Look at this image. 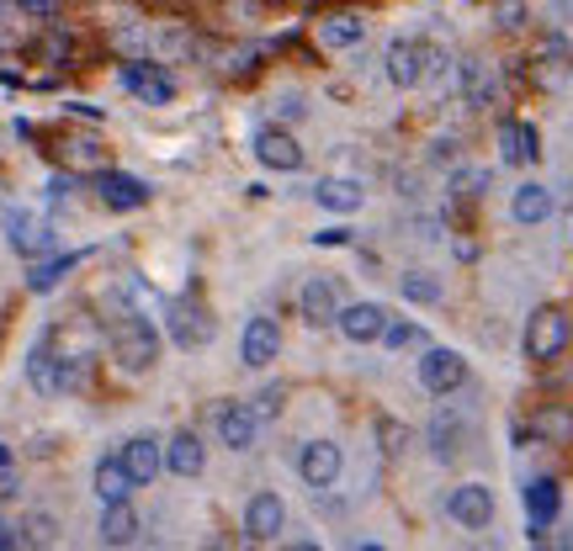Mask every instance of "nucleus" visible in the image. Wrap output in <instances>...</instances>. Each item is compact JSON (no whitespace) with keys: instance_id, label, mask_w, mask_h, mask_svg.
Instances as JSON below:
<instances>
[{"instance_id":"obj_1","label":"nucleus","mask_w":573,"mask_h":551,"mask_svg":"<svg viewBox=\"0 0 573 551\" xmlns=\"http://www.w3.org/2000/svg\"><path fill=\"white\" fill-rule=\"evenodd\" d=\"M107 345H112V360L123 366V371H149L155 366V355H160V340H155V323L138 314H127L118 308L112 323H107Z\"/></svg>"},{"instance_id":"obj_2","label":"nucleus","mask_w":573,"mask_h":551,"mask_svg":"<svg viewBox=\"0 0 573 551\" xmlns=\"http://www.w3.org/2000/svg\"><path fill=\"white\" fill-rule=\"evenodd\" d=\"M164 329H170V340H175L181 351H203V345H212V334H218L207 303H197V297H175V303L164 308Z\"/></svg>"},{"instance_id":"obj_3","label":"nucleus","mask_w":573,"mask_h":551,"mask_svg":"<svg viewBox=\"0 0 573 551\" xmlns=\"http://www.w3.org/2000/svg\"><path fill=\"white\" fill-rule=\"evenodd\" d=\"M388 79L399 85V90H410V85H419L425 75H436L441 70V48H430V42H414V38H399L393 48H388Z\"/></svg>"},{"instance_id":"obj_4","label":"nucleus","mask_w":573,"mask_h":551,"mask_svg":"<svg viewBox=\"0 0 573 551\" xmlns=\"http://www.w3.org/2000/svg\"><path fill=\"white\" fill-rule=\"evenodd\" d=\"M573 340V318L563 308H536L526 323V355L532 360H558Z\"/></svg>"},{"instance_id":"obj_5","label":"nucleus","mask_w":573,"mask_h":551,"mask_svg":"<svg viewBox=\"0 0 573 551\" xmlns=\"http://www.w3.org/2000/svg\"><path fill=\"white\" fill-rule=\"evenodd\" d=\"M123 90L127 96H138V101H149V107L175 101V79L164 75L160 64H149V59H127L123 64Z\"/></svg>"},{"instance_id":"obj_6","label":"nucleus","mask_w":573,"mask_h":551,"mask_svg":"<svg viewBox=\"0 0 573 551\" xmlns=\"http://www.w3.org/2000/svg\"><path fill=\"white\" fill-rule=\"evenodd\" d=\"M467 382V360L456 351H425V360H419V388L425 393H436V397H447L456 393Z\"/></svg>"},{"instance_id":"obj_7","label":"nucleus","mask_w":573,"mask_h":551,"mask_svg":"<svg viewBox=\"0 0 573 551\" xmlns=\"http://www.w3.org/2000/svg\"><path fill=\"white\" fill-rule=\"evenodd\" d=\"M447 514L462 525V530H489L493 519V493L484 482H462V488H451L447 499Z\"/></svg>"},{"instance_id":"obj_8","label":"nucleus","mask_w":573,"mask_h":551,"mask_svg":"<svg viewBox=\"0 0 573 551\" xmlns=\"http://www.w3.org/2000/svg\"><path fill=\"white\" fill-rule=\"evenodd\" d=\"M282 355V323L277 318H249L240 334V360L245 366H271Z\"/></svg>"},{"instance_id":"obj_9","label":"nucleus","mask_w":573,"mask_h":551,"mask_svg":"<svg viewBox=\"0 0 573 551\" xmlns=\"http://www.w3.org/2000/svg\"><path fill=\"white\" fill-rule=\"evenodd\" d=\"M96 192H101V201H107L112 212H138V207L149 201V186H144L138 175H123V170H101V175H96Z\"/></svg>"},{"instance_id":"obj_10","label":"nucleus","mask_w":573,"mask_h":551,"mask_svg":"<svg viewBox=\"0 0 573 551\" xmlns=\"http://www.w3.org/2000/svg\"><path fill=\"white\" fill-rule=\"evenodd\" d=\"M5 238H11V249H16V255H42V249L53 244L48 223L33 218L27 207H5Z\"/></svg>"},{"instance_id":"obj_11","label":"nucleus","mask_w":573,"mask_h":551,"mask_svg":"<svg viewBox=\"0 0 573 551\" xmlns=\"http://www.w3.org/2000/svg\"><path fill=\"white\" fill-rule=\"evenodd\" d=\"M297 314L308 318L314 329H325L340 318V292H334V281L329 276H314V281H303V292H297Z\"/></svg>"},{"instance_id":"obj_12","label":"nucleus","mask_w":573,"mask_h":551,"mask_svg":"<svg viewBox=\"0 0 573 551\" xmlns=\"http://www.w3.org/2000/svg\"><path fill=\"white\" fill-rule=\"evenodd\" d=\"M255 430H260V414L249 403H218V440L229 451H249L255 445Z\"/></svg>"},{"instance_id":"obj_13","label":"nucleus","mask_w":573,"mask_h":551,"mask_svg":"<svg viewBox=\"0 0 573 551\" xmlns=\"http://www.w3.org/2000/svg\"><path fill=\"white\" fill-rule=\"evenodd\" d=\"M255 159L266 170H303V149H297V138L286 127H260L255 133Z\"/></svg>"},{"instance_id":"obj_14","label":"nucleus","mask_w":573,"mask_h":551,"mask_svg":"<svg viewBox=\"0 0 573 551\" xmlns=\"http://www.w3.org/2000/svg\"><path fill=\"white\" fill-rule=\"evenodd\" d=\"M286 530V504L277 493H255L245 510V536L249 541H277Z\"/></svg>"},{"instance_id":"obj_15","label":"nucleus","mask_w":573,"mask_h":551,"mask_svg":"<svg viewBox=\"0 0 573 551\" xmlns=\"http://www.w3.org/2000/svg\"><path fill=\"white\" fill-rule=\"evenodd\" d=\"M297 473H303L308 488H329L340 477V445L334 440H308L303 456H297Z\"/></svg>"},{"instance_id":"obj_16","label":"nucleus","mask_w":573,"mask_h":551,"mask_svg":"<svg viewBox=\"0 0 573 551\" xmlns=\"http://www.w3.org/2000/svg\"><path fill=\"white\" fill-rule=\"evenodd\" d=\"M340 334L351 340V345H371V340H382V329H388V314L377 308V303H356V308H340Z\"/></svg>"},{"instance_id":"obj_17","label":"nucleus","mask_w":573,"mask_h":551,"mask_svg":"<svg viewBox=\"0 0 573 551\" xmlns=\"http://www.w3.org/2000/svg\"><path fill=\"white\" fill-rule=\"evenodd\" d=\"M164 467L175 477H203V467H207V445L197 440L192 430H181V434H170L164 440Z\"/></svg>"},{"instance_id":"obj_18","label":"nucleus","mask_w":573,"mask_h":551,"mask_svg":"<svg viewBox=\"0 0 573 551\" xmlns=\"http://www.w3.org/2000/svg\"><path fill=\"white\" fill-rule=\"evenodd\" d=\"M541 155V138H536L532 122H504L499 127V159L504 164H536Z\"/></svg>"},{"instance_id":"obj_19","label":"nucleus","mask_w":573,"mask_h":551,"mask_svg":"<svg viewBox=\"0 0 573 551\" xmlns=\"http://www.w3.org/2000/svg\"><path fill=\"white\" fill-rule=\"evenodd\" d=\"M123 467L133 473V482H155L160 467H164V445H160V440H149V434L127 440V445H123Z\"/></svg>"},{"instance_id":"obj_20","label":"nucleus","mask_w":573,"mask_h":551,"mask_svg":"<svg viewBox=\"0 0 573 551\" xmlns=\"http://www.w3.org/2000/svg\"><path fill=\"white\" fill-rule=\"evenodd\" d=\"M362 38H367V22L356 11H329L325 22H319V42H325L329 53L334 48H356Z\"/></svg>"},{"instance_id":"obj_21","label":"nucleus","mask_w":573,"mask_h":551,"mask_svg":"<svg viewBox=\"0 0 573 551\" xmlns=\"http://www.w3.org/2000/svg\"><path fill=\"white\" fill-rule=\"evenodd\" d=\"M526 514H532V530H536V541H541V530L558 519V482L552 477H536L532 488H526Z\"/></svg>"},{"instance_id":"obj_22","label":"nucleus","mask_w":573,"mask_h":551,"mask_svg":"<svg viewBox=\"0 0 573 551\" xmlns=\"http://www.w3.org/2000/svg\"><path fill=\"white\" fill-rule=\"evenodd\" d=\"M27 377H33V388H38V393H64V366H59V355H53V340H42L38 351H33Z\"/></svg>"},{"instance_id":"obj_23","label":"nucleus","mask_w":573,"mask_h":551,"mask_svg":"<svg viewBox=\"0 0 573 551\" xmlns=\"http://www.w3.org/2000/svg\"><path fill=\"white\" fill-rule=\"evenodd\" d=\"M138 482H133V473L123 467V456H101L96 462V493L107 499V504H118V499H127Z\"/></svg>"},{"instance_id":"obj_24","label":"nucleus","mask_w":573,"mask_h":551,"mask_svg":"<svg viewBox=\"0 0 573 551\" xmlns=\"http://www.w3.org/2000/svg\"><path fill=\"white\" fill-rule=\"evenodd\" d=\"M510 212H515V223H547L552 218V192L547 186H515V201H510Z\"/></svg>"},{"instance_id":"obj_25","label":"nucleus","mask_w":573,"mask_h":551,"mask_svg":"<svg viewBox=\"0 0 573 551\" xmlns=\"http://www.w3.org/2000/svg\"><path fill=\"white\" fill-rule=\"evenodd\" d=\"M133 536H138V514L127 510V499L107 504V514H101V541H107V547H127Z\"/></svg>"},{"instance_id":"obj_26","label":"nucleus","mask_w":573,"mask_h":551,"mask_svg":"<svg viewBox=\"0 0 573 551\" xmlns=\"http://www.w3.org/2000/svg\"><path fill=\"white\" fill-rule=\"evenodd\" d=\"M532 434L541 440V445H569V440H573V408H558V403H552V408H541V414H536V425H532Z\"/></svg>"},{"instance_id":"obj_27","label":"nucleus","mask_w":573,"mask_h":551,"mask_svg":"<svg viewBox=\"0 0 573 551\" xmlns=\"http://www.w3.org/2000/svg\"><path fill=\"white\" fill-rule=\"evenodd\" d=\"M314 201H319L325 212H356V207H362V186H356V181H319V186H314Z\"/></svg>"},{"instance_id":"obj_28","label":"nucleus","mask_w":573,"mask_h":551,"mask_svg":"<svg viewBox=\"0 0 573 551\" xmlns=\"http://www.w3.org/2000/svg\"><path fill=\"white\" fill-rule=\"evenodd\" d=\"M75 266H81V255H53V260H38L33 276H27V286H33V292H53V286L75 271Z\"/></svg>"},{"instance_id":"obj_29","label":"nucleus","mask_w":573,"mask_h":551,"mask_svg":"<svg viewBox=\"0 0 573 551\" xmlns=\"http://www.w3.org/2000/svg\"><path fill=\"white\" fill-rule=\"evenodd\" d=\"M462 90H467V101H473V107H489V101H493V79H489V70H484L478 59H467V64H462Z\"/></svg>"},{"instance_id":"obj_30","label":"nucleus","mask_w":573,"mask_h":551,"mask_svg":"<svg viewBox=\"0 0 573 551\" xmlns=\"http://www.w3.org/2000/svg\"><path fill=\"white\" fill-rule=\"evenodd\" d=\"M456 440H462V425H456L451 414H436V425H430V451H436L441 462H451V456H456Z\"/></svg>"},{"instance_id":"obj_31","label":"nucleus","mask_w":573,"mask_h":551,"mask_svg":"<svg viewBox=\"0 0 573 551\" xmlns=\"http://www.w3.org/2000/svg\"><path fill=\"white\" fill-rule=\"evenodd\" d=\"M404 297L410 303H441V281H430L425 271H410L404 276Z\"/></svg>"},{"instance_id":"obj_32","label":"nucleus","mask_w":573,"mask_h":551,"mask_svg":"<svg viewBox=\"0 0 573 551\" xmlns=\"http://www.w3.org/2000/svg\"><path fill=\"white\" fill-rule=\"evenodd\" d=\"M382 340H388L393 351H410V345H425V329H419V323H388Z\"/></svg>"},{"instance_id":"obj_33","label":"nucleus","mask_w":573,"mask_h":551,"mask_svg":"<svg viewBox=\"0 0 573 551\" xmlns=\"http://www.w3.org/2000/svg\"><path fill=\"white\" fill-rule=\"evenodd\" d=\"M526 22V0H493V27H521Z\"/></svg>"},{"instance_id":"obj_34","label":"nucleus","mask_w":573,"mask_h":551,"mask_svg":"<svg viewBox=\"0 0 573 551\" xmlns=\"http://www.w3.org/2000/svg\"><path fill=\"white\" fill-rule=\"evenodd\" d=\"M536 59H547V70H552V75H563V70H569V42H563V38H547Z\"/></svg>"},{"instance_id":"obj_35","label":"nucleus","mask_w":573,"mask_h":551,"mask_svg":"<svg viewBox=\"0 0 573 551\" xmlns=\"http://www.w3.org/2000/svg\"><path fill=\"white\" fill-rule=\"evenodd\" d=\"M484 186H489V175H484V170H462V175L451 181V192H456V197H484Z\"/></svg>"},{"instance_id":"obj_36","label":"nucleus","mask_w":573,"mask_h":551,"mask_svg":"<svg viewBox=\"0 0 573 551\" xmlns=\"http://www.w3.org/2000/svg\"><path fill=\"white\" fill-rule=\"evenodd\" d=\"M27 16H38V22H48V16H59L64 11V0H16Z\"/></svg>"},{"instance_id":"obj_37","label":"nucleus","mask_w":573,"mask_h":551,"mask_svg":"<svg viewBox=\"0 0 573 551\" xmlns=\"http://www.w3.org/2000/svg\"><path fill=\"white\" fill-rule=\"evenodd\" d=\"M277 408H282V388H266V393L255 397V414H260V419H271Z\"/></svg>"},{"instance_id":"obj_38","label":"nucleus","mask_w":573,"mask_h":551,"mask_svg":"<svg viewBox=\"0 0 573 551\" xmlns=\"http://www.w3.org/2000/svg\"><path fill=\"white\" fill-rule=\"evenodd\" d=\"M382 451H388V456L404 451V425H382Z\"/></svg>"},{"instance_id":"obj_39","label":"nucleus","mask_w":573,"mask_h":551,"mask_svg":"<svg viewBox=\"0 0 573 551\" xmlns=\"http://www.w3.org/2000/svg\"><path fill=\"white\" fill-rule=\"evenodd\" d=\"M319 244H351V229H325V234H319Z\"/></svg>"},{"instance_id":"obj_40","label":"nucleus","mask_w":573,"mask_h":551,"mask_svg":"<svg viewBox=\"0 0 573 551\" xmlns=\"http://www.w3.org/2000/svg\"><path fill=\"white\" fill-rule=\"evenodd\" d=\"M5 547H16V536H11V525L0 519V551H5Z\"/></svg>"},{"instance_id":"obj_41","label":"nucleus","mask_w":573,"mask_h":551,"mask_svg":"<svg viewBox=\"0 0 573 551\" xmlns=\"http://www.w3.org/2000/svg\"><path fill=\"white\" fill-rule=\"evenodd\" d=\"M5 462H11V451H5V445H0V467H5Z\"/></svg>"},{"instance_id":"obj_42","label":"nucleus","mask_w":573,"mask_h":551,"mask_svg":"<svg viewBox=\"0 0 573 551\" xmlns=\"http://www.w3.org/2000/svg\"><path fill=\"white\" fill-rule=\"evenodd\" d=\"M0 27H5V0H0Z\"/></svg>"}]
</instances>
